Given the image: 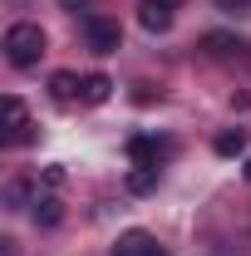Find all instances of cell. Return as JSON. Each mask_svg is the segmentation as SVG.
Listing matches in <instances>:
<instances>
[{
  "label": "cell",
  "mask_w": 251,
  "mask_h": 256,
  "mask_svg": "<svg viewBox=\"0 0 251 256\" xmlns=\"http://www.w3.org/2000/svg\"><path fill=\"white\" fill-rule=\"evenodd\" d=\"M40 54H44V30L40 25H10L5 30V60L15 64V69L40 64Z\"/></svg>",
  "instance_id": "1"
},
{
  "label": "cell",
  "mask_w": 251,
  "mask_h": 256,
  "mask_svg": "<svg viewBox=\"0 0 251 256\" xmlns=\"http://www.w3.org/2000/svg\"><path fill=\"white\" fill-rule=\"evenodd\" d=\"M0 114H5V143H10V148L30 138V114H25V104H20L15 94L0 98Z\"/></svg>",
  "instance_id": "2"
},
{
  "label": "cell",
  "mask_w": 251,
  "mask_h": 256,
  "mask_svg": "<svg viewBox=\"0 0 251 256\" xmlns=\"http://www.w3.org/2000/svg\"><path fill=\"white\" fill-rule=\"evenodd\" d=\"M84 34H89L94 54H114V50H118V40H124L118 25H114V20H104V15H89V20H84Z\"/></svg>",
  "instance_id": "3"
},
{
  "label": "cell",
  "mask_w": 251,
  "mask_h": 256,
  "mask_svg": "<svg viewBox=\"0 0 251 256\" xmlns=\"http://www.w3.org/2000/svg\"><path fill=\"white\" fill-rule=\"evenodd\" d=\"M168 153H172L168 143H153V138H128V158H133V168H158Z\"/></svg>",
  "instance_id": "4"
},
{
  "label": "cell",
  "mask_w": 251,
  "mask_h": 256,
  "mask_svg": "<svg viewBox=\"0 0 251 256\" xmlns=\"http://www.w3.org/2000/svg\"><path fill=\"white\" fill-rule=\"evenodd\" d=\"M153 252H158V242L148 236V232H138V226L114 242V256H153Z\"/></svg>",
  "instance_id": "5"
},
{
  "label": "cell",
  "mask_w": 251,
  "mask_h": 256,
  "mask_svg": "<svg viewBox=\"0 0 251 256\" xmlns=\"http://www.w3.org/2000/svg\"><path fill=\"white\" fill-rule=\"evenodd\" d=\"M138 20H143V30L162 34L172 25V5H158V0H143V10H138Z\"/></svg>",
  "instance_id": "6"
},
{
  "label": "cell",
  "mask_w": 251,
  "mask_h": 256,
  "mask_svg": "<svg viewBox=\"0 0 251 256\" xmlns=\"http://www.w3.org/2000/svg\"><path fill=\"white\" fill-rule=\"evenodd\" d=\"M108 94H114V79L108 74H89L84 79V104H108Z\"/></svg>",
  "instance_id": "7"
},
{
  "label": "cell",
  "mask_w": 251,
  "mask_h": 256,
  "mask_svg": "<svg viewBox=\"0 0 251 256\" xmlns=\"http://www.w3.org/2000/svg\"><path fill=\"white\" fill-rule=\"evenodd\" d=\"M50 94L60 98V104H74V94H84V84H79L74 74H54V79H50Z\"/></svg>",
  "instance_id": "8"
},
{
  "label": "cell",
  "mask_w": 251,
  "mask_h": 256,
  "mask_svg": "<svg viewBox=\"0 0 251 256\" xmlns=\"http://www.w3.org/2000/svg\"><path fill=\"white\" fill-rule=\"evenodd\" d=\"M217 153H222V158H236V153H246V133H242V128H226V133H217Z\"/></svg>",
  "instance_id": "9"
},
{
  "label": "cell",
  "mask_w": 251,
  "mask_h": 256,
  "mask_svg": "<svg viewBox=\"0 0 251 256\" xmlns=\"http://www.w3.org/2000/svg\"><path fill=\"white\" fill-rule=\"evenodd\" d=\"M158 188V168H133L128 172V192H153Z\"/></svg>",
  "instance_id": "10"
},
{
  "label": "cell",
  "mask_w": 251,
  "mask_h": 256,
  "mask_svg": "<svg viewBox=\"0 0 251 256\" xmlns=\"http://www.w3.org/2000/svg\"><path fill=\"white\" fill-rule=\"evenodd\" d=\"M60 202H54V197H44V202H34V222H44V226H60Z\"/></svg>",
  "instance_id": "11"
},
{
  "label": "cell",
  "mask_w": 251,
  "mask_h": 256,
  "mask_svg": "<svg viewBox=\"0 0 251 256\" xmlns=\"http://www.w3.org/2000/svg\"><path fill=\"white\" fill-rule=\"evenodd\" d=\"M207 50H212V54H226V50H232V40H226V34H207Z\"/></svg>",
  "instance_id": "12"
},
{
  "label": "cell",
  "mask_w": 251,
  "mask_h": 256,
  "mask_svg": "<svg viewBox=\"0 0 251 256\" xmlns=\"http://www.w3.org/2000/svg\"><path fill=\"white\" fill-rule=\"evenodd\" d=\"M44 182L50 188H64V168H44Z\"/></svg>",
  "instance_id": "13"
},
{
  "label": "cell",
  "mask_w": 251,
  "mask_h": 256,
  "mask_svg": "<svg viewBox=\"0 0 251 256\" xmlns=\"http://www.w3.org/2000/svg\"><path fill=\"white\" fill-rule=\"evenodd\" d=\"M222 10H251V0H217Z\"/></svg>",
  "instance_id": "14"
},
{
  "label": "cell",
  "mask_w": 251,
  "mask_h": 256,
  "mask_svg": "<svg viewBox=\"0 0 251 256\" xmlns=\"http://www.w3.org/2000/svg\"><path fill=\"white\" fill-rule=\"evenodd\" d=\"M64 10H79V5H89V0H60Z\"/></svg>",
  "instance_id": "15"
},
{
  "label": "cell",
  "mask_w": 251,
  "mask_h": 256,
  "mask_svg": "<svg viewBox=\"0 0 251 256\" xmlns=\"http://www.w3.org/2000/svg\"><path fill=\"white\" fill-rule=\"evenodd\" d=\"M158 5H172V10H178V5H182V0H158Z\"/></svg>",
  "instance_id": "16"
},
{
  "label": "cell",
  "mask_w": 251,
  "mask_h": 256,
  "mask_svg": "<svg viewBox=\"0 0 251 256\" xmlns=\"http://www.w3.org/2000/svg\"><path fill=\"white\" fill-rule=\"evenodd\" d=\"M246 182H251V158H246Z\"/></svg>",
  "instance_id": "17"
}]
</instances>
